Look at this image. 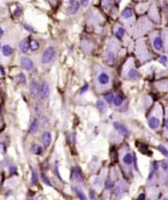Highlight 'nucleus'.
<instances>
[{"instance_id": "1", "label": "nucleus", "mask_w": 168, "mask_h": 200, "mask_svg": "<svg viewBox=\"0 0 168 200\" xmlns=\"http://www.w3.org/2000/svg\"><path fill=\"white\" fill-rule=\"evenodd\" d=\"M55 54H56V52H55L54 47H48L44 51V53H43V55H42V59H41L42 63L45 65L48 64V63H50L52 60L54 59Z\"/></svg>"}, {"instance_id": "2", "label": "nucleus", "mask_w": 168, "mask_h": 200, "mask_svg": "<svg viewBox=\"0 0 168 200\" xmlns=\"http://www.w3.org/2000/svg\"><path fill=\"white\" fill-rule=\"evenodd\" d=\"M40 94H41V98L43 100H45L48 98V96L50 94V87H49V84L46 81H44L42 82L41 87H40Z\"/></svg>"}, {"instance_id": "3", "label": "nucleus", "mask_w": 168, "mask_h": 200, "mask_svg": "<svg viewBox=\"0 0 168 200\" xmlns=\"http://www.w3.org/2000/svg\"><path fill=\"white\" fill-rule=\"evenodd\" d=\"M97 82L102 86H105V85H108L110 84V82H111V78H110V75L108 74L107 72H101L99 73V75L97 76Z\"/></svg>"}, {"instance_id": "4", "label": "nucleus", "mask_w": 168, "mask_h": 200, "mask_svg": "<svg viewBox=\"0 0 168 200\" xmlns=\"http://www.w3.org/2000/svg\"><path fill=\"white\" fill-rule=\"evenodd\" d=\"M21 65H22V67L24 68V69H26L27 71L31 70L33 68V66H34L32 60L30 57H26V56L21 58Z\"/></svg>"}, {"instance_id": "5", "label": "nucleus", "mask_w": 168, "mask_h": 200, "mask_svg": "<svg viewBox=\"0 0 168 200\" xmlns=\"http://www.w3.org/2000/svg\"><path fill=\"white\" fill-rule=\"evenodd\" d=\"M71 179L76 182H83L82 175H81L80 171L78 169V167L72 168V173H71Z\"/></svg>"}, {"instance_id": "6", "label": "nucleus", "mask_w": 168, "mask_h": 200, "mask_svg": "<svg viewBox=\"0 0 168 200\" xmlns=\"http://www.w3.org/2000/svg\"><path fill=\"white\" fill-rule=\"evenodd\" d=\"M113 127L116 129L119 133H121L124 136H128L129 135H131V132H129V130L124 124H122V123H113Z\"/></svg>"}, {"instance_id": "7", "label": "nucleus", "mask_w": 168, "mask_h": 200, "mask_svg": "<svg viewBox=\"0 0 168 200\" xmlns=\"http://www.w3.org/2000/svg\"><path fill=\"white\" fill-rule=\"evenodd\" d=\"M40 92V87H39V85H38V82L33 79L31 82H30V94L33 98H35V97L38 96Z\"/></svg>"}, {"instance_id": "8", "label": "nucleus", "mask_w": 168, "mask_h": 200, "mask_svg": "<svg viewBox=\"0 0 168 200\" xmlns=\"http://www.w3.org/2000/svg\"><path fill=\"white\" fill-rule=\"evenodd\" d=\"M148 125L151 129H157L160 126V120L155 116H152L148 120Z\"/></svg>"}, {"instance_id": "9", "label": "nucleus", "mask_w": 168, "mask_h": 200, "mask_svg": "<svg viewBox=\"0 0 168 200\" xmlns=\"http://www.w3.org/2000/svg\"><path fill=\"white\" fill-rule=\"evenodd\" d=\"M51 139H52V136H51V134L50 132H45L42 136V141H43V144H44L45 147H48L51 143Z\"/></svg>"}, {"instance_id": "10", "label": "nucleus", "mask_w": 168, "mask_h": 200, "mask_svg": "<svg viewBox=\"0 0 168 200\" xmlns=\"http://www.w3.org/2000/svg\"><path fill=\"white\" fill-rule=\"evenodd\" d=\"M19 48H20V50L24 53H26L28 51V50L30 48V42H28L27 39H25V40H23L20 45H19Z\"/></svg>"}, {"instance_id": "11", "label": "nucleus", "mask_w": 168, "mask_h": 200, "mask_svg": "<svg viewBox=\"0 0 168 200\" xmlns=\"http://www.w3.org/2000/svg\"><path fill=\"white\" fill-rule=\"evenodd\" d=\"M153 47L156 50H162V40L160 36H156L153 39Z\"/></svg>"}, {"instance_id": "12", "label": "nucleus", "mask_w": 168, "mask_h": 200, "mask_svg": "<svg viewBox=\"0 0 168 200\" xmlns=\"http://www.w3.org/2000/svg\"><path fill=\"white\" fill-rule=\"evenodd\" d=\"M73 190H74V192L76 193V194L78 196V197L80 200H88L87 196H85V193L82 191H81L80 189H79L78 187H73Z\"/></svg>"}, {"instance_id": "13", "label": "nucleus", "mask_w": 168, "mask_h": 200, "mask_svg": "<svg viewBox=\"0 0 168 200\" xmlns=\"http://www.w3.org/2000/svg\"><path fill=\"white\" fill-rule=\"evenodd\" d=\"M2 52H3L4 56H6V57L11 56V55H12V48L11 46L5 45V46L2 47Z\"/></svg>"}, {"instance_id": "14", "label": "nucleus", "mask_w": 168, "mask_h": 200, "mask_svg": "<svg viewBox=\"0 0 168 200\" xmlns=\"http://www.w3.org/2000/svg\"><path fill=\"white\" fill-rule=\"evenodd\" d=\"M132 161H133V158L131 153H128L123 157V162L126 165H131Z\"/></svg>"}, {"instance_id": "15", "label": "nucleus", "mask_w": 168, "mask_h": 200, "mask_svg": "<svg viewBox=\"0 0 168 200\" xmlns=\"http://www.w3.org/2000/svg\"><path fill=\"white\" fill-rule=\"evenodd\" d=\"M132 14H133L132 9H131V8H126V9H125L124 11L122 12L121 16H122L123 18L128 19V18H131V17L132 16Z\"/></svg>"}, {"instance_id": "16", "label": "nucleus", "mask_w": 168, "mask_h": 200, "mask_svg": "<svg viewBox=\"0 0 168 200\" xmlns=\"http://www.w3.org/2000/svg\"><path fill=\"white\" fill-rule=\"evenodd\" d=\"M128 78L131 80H136L138 78V73L134 68H131L128 72Z\"/></svg>"}, {"instance_id": "17", "label": "nucleus", "mask_w": 168, "mask_h": 200, "mask_svg": "<svg viewBox=\"0 0 168 200\" xmlns=\"http://www.w3.org/2000/svg\"><path fill=\"white\" fill-rule=\"evenodd\" d=\"M79 2H78V1H75L73 4L71 5V7L69 8V12H70V13H76V12L79 11Z\"/></svg>"}, {"instance_id": "18", "label": "nucleus", "mask_w": 168, "mask_h": 200, "mask_svg": "<svg viewBox=\"0 0 168 200\" xmlns=\"http://www.w3.org/2000/svg\"><path fill=\"white\" fill-rule=\"evenodd\" d=\"M31 182L32 184H37L38 181H39V177H38V174L36 172V170H34L33 168H31Z\"/></svg>"}, {"instance_id": "19", "label": "nucleus", "mask_w": 168, "mask_h": 200, "mask_svg": "<svg viewBox=\"0 0 168 200\" xmlns=\"http://www.w3.org/2000/svg\"><path fill=\"white\" fill-rule=\"evenodd\" d=\"M114 57H115V52L112 50H110L107 53V60L110 64H112L114 61Z\"/></svg>"}, {"instance_id": "20", "label": "nucleus", "mask_w": 168, "mask_h": 200, "mask_svg": "<svg viewBox=\"0 0 168 200\" xmlns=\"http://www.w3.org/2000/svg\"><path fill=\"white\" fill-rule=\"evenodd\" d=\"M40 45L39 43H38L37 40H35V39H33V40L30 41V50L35 51V50H38V48H39Z\"/></svg>"}, {"instance_id": "21", "label": "nucleus", "mask_w": 168, "mask_h": 200, "mask_svg": "<svg viewBox=\"0 0 168 200\" xmlns=\"http://www.w3.org/2000/svg\"><path fill=\"white\" fill-rule=\"evenodd\" d=\"M37 129H38V120L35 119L34 120L32 121V123H31V125H30V132L33 134V133H35V132H36Z\"/></svg>"}, {"instance_id": "22", "label": "nucleus", "mask_w": 168, "mask_h": 200, "mask_svg": "<svg viewBox=\"0 0 168 200\" xmlns=\"http://www.w3.org/2000/svg\"><path fill=\"white\" fill-rule=\"evenodd\" d=\"M113 104H114L115 106H121L122 104H123V98L120 95L115 96L114 101H113Z\"/></svg>"}, {"instance_id": "23", "label": "nucleus", "mask_w": 168, "mask_h": 200, "mask_svg": "<svg viewBox=\"0 0 168 200\" xmlns=\"http://www.w3.org/2000/svg\"><path fill=\"white\" fill-rule=\"evenodd\" d=\"M32 152L36 155H40L43 153V148L41 147V146H38V145L35 144V145L32 146Z\"/></svg>"}, {"instance_id": "24", "label": "nucleus", "mask_w": 168, "mask_h": 200, "mask_svg": "<svg viewBox=\"0 0 168 200\" xmlns=\"http://www.w3.org/2000/svg\"><path fill=\"white\" fill-rule=\"evenodd\" d=\"M41 177H42V180H43V182H44L45 184H46L47 186H50V187H53V185H52V183H51V181H50V179L46 177V175L45 174H41Z\"/></svg>"}, {"instance_id": "25", "label": "nucleus", "mask_w": 168, "mask_h": 200, "mask_svg": "<svg viewBox=\"0 0 168 200\" xmlns=\"http://www.w3.org/2000/svg\"><path fill=\"white\" fill-rule=\"evenodd\" d=\"M104 98H105V100H106V101L107 102H110L111 104L112 101H114V95H113V93H108V94H106L104 96Z\"/></svg>"}, {"instance_id": "26", "label": "nucleus", "mask_w": 168, "mask_h": 200, "mask_svg": "<svg viewBox=\"0 0 168 200\" xmlns=\"http://www.w3.org/2000/svg\"><path fill=\"white\" fill-rule=\"evenodd\" d=\"M139 150H140V152L143 153V154H147V152H148V147H147L146 144L141 143L140 146H139Z\"/></svg>"}, {"instance_id": "27", "label": "nucleus", "mask_w": 168, "mask_h": 200, "mask_svg": "<svg viewBox=\"0 0 168 200\" xmlns=\"http://www.w3.org/2000/svg\"><path fill=\"white\" fill-rule=\"evenodd\" d=\"M114 186V182L113 180H108V181L105 183V188H106V190H112Z\"/></svg>"}, {"instance_id": "28", "label": "nucleus", "mask_w": 168, "mask_h": 200, "mask_svg": "<svg viewBox=\"0 0 168 200\" xmlns=\"http://www.w3.org/2000/svg\"><path fill=\"white\" fill-rule=\"evenodd\" d=\"M97 108L101 111V112H103L105 109H106V106H105V104L102 101H97Z\"/></svg>"}, {"instance_id": "29", "label": "nucleus", "mask_w": 168, "mask_h": 200, "mask_svg": "<svg viewBox=\"0 0 168 200\" xmlns=\"http://www.w3.org/2000/svg\"><path fill=\"white\" fill-rule=\"evenodd\" d=\"M54 172H55L56 175L58 177V178H59V179L61 180V181H62V178H61V174H60V173H59V165H58V162H56L55 165H54Z\"/></svg>"}, {"instance_id": "30", "label": "nucleus", "mask_w": 168, "mask_h": 200, "mask_svg": "<svg viewBox=\"0 0 168 200\" xmlns=\"http://www.w3.org/2000/svg\"><path fill=\"white\" fill-rule=\"evenodd\" d=\"M116 36H117V38H122L123 36H124V34H125V30L123 28H118V30L116 31Z\"/></svg>"}, {"instance_id": "31", "label": "nucleus", "mask_w": 168, "mask_h": 200, "mask_svg": "<svg viewBox=\"0 0 168 200\" xmlns=\"http://www.w3.org/2000/svg\"><path fill=\"white\" fill-rule=\"evenodd\" d=\"M159 150L161 151L162 155H165V157H167V158H168V150L164 147V145H160V146H159Z\"/></svg>"}, {"instance_id": "32", "label": "nucleus", "mask_w": 168, "mask_h": 200, "mask_svg": "<svg viewBox=\"0 0 168 200\" xmlns=\"http://www.w3.org/2000/svg\"><path fill=\"white\" fill-rule=\"evenodd\" d=\"M17 80H18L19 82L25 84V82H26V77H25V75L23 74V73H20V74L17 76Z\"/></svg>"}, {"instance_id": "33", "label": "nucleus", "mask_w": 168, "mask_h": 200, "mask_svg": "<svg viewBox=\"0 0 168 200\" xmlns=\"http://www.w3.org/2000/svg\"><path fill=\"white\" fill-rule=\"evenodd\" d=\"M161 167H162V171H164V172H167V171H168V162L167 161H162L161 163Z\"/></svg>"}, {"instance_id": "34", "label": "nucleus", "mask_w": 168, "mask_h": 200, "mask_svg": "<svg viewBox=\"0 0 168 200\" xmlns=\"http://www.w3.org/2000/svg\"><path fill=\"white\" fill-rule=\"evenodd\" d=\"M89 89V85L88 84H85L82 87H81V89L79 90V94H83L85 93L86 91Z\"/></svg>"}, {"instance_id": "35", "label": "nucleus", "mask_w": 168, "mask_h": 200, "mask_svg": "<svg viewBox=\"0 0 168 200\" xmlns=\"http://www.w3.org/2000/svg\"><path fill=\"white\" fill-rule=\"evenodd\" d=\"M121 193H122V187L119 185V186H117L116 188H115L114 193H115V196H120V194H121Z\"/></svg>"}, {"instance_id": "36", "label": "nucleus", "mask_w": 168, "mask_h": 200, "mask_svg": "<svg viewBox=\"0 0 168 200\" xmlns=\"http://www.w3.org/2000/svg\"><path fill=\"white\" fill-rule=\"evenodd\" d=\"M159 62L161 63V64H164V65H165V64H166V62H167V57H166V56H164V55L161 56V58L159 59Z\"/></svg>"}, {"instance_id": "37", "label": "nucleus", "mask_w": 168, "mask_h": 200, "mask_svg": "<svg viewBox=\"0 0 168 200\" xmlns=\"http://www.w3.org/2000/svg\"><path fill=\"white\" fill-rule=\"evenodd\" d=\"M89 197H90L91 200H95V193H94V192L93 191V190H90V192H89Z\"/></svg>"}, {"instance_id": "38", "label": "nucleus", "mask_w": 168, "mask_h": 200, "mask_svg": "<svg viewBox=\"0 0 168 200\" xmlns=\"http://www.w3.org/2000/svg\"><path fill=\"white\" fill-rule=\"evenodd\" d=\"M21 11H22V9H21V8H20V7H17V8H16V9H15V11H14L13 14H14V15H15V16H18V15H20V14H21Z\"/></svg>"}, {"instance_id": "39", "label": "nucleus", "mask_w": 168, "mask_h": 200, "mask_svg": "<svg viewBox=\"0 0 168 200\" xmlns=\"http://www.w3.org/2000/svg\"><path fill=\"white\" fill-rule=\"evenodd\" d=\"M9 174H15L16 171H17V168L15 166H9Z\"/></svg>"}, {"instance_id": "40", "label": "nucleus", "mask_w": 168, "mask_h": 200, "mask_svg": "<svg viewBox=\"0 0 168 200\" xmlns=\"http://www.w3.org/2000/svg\"><path fill=\"white\" fill-rule=\"evenodd\" d=\"M24 28H25V30H27V31H30V32H35V31L33 30V28H31L30 26H27V25H24Z\"/></svg>"}, {"instance_id": "41", "label": "nucleus", "mask_w": 168, "mask_h": 200, "mask_svg": "<svg viewBox=\"0 0 168 200\" xmlns=\"http://www.w3.org/2000/svg\"><path fill=\"white\" fill-rule=\"evenodd\" d=\"M80 4L82 5V6L86 7V6H88V4H89V1H84V0H82V1H80Z\"/></svg>"}, {"instance_id": "42", "label": "nucleus", "mask_w": 168, "mask_h": 200, "mask_svg": "<svg viewBox=\"0 0 168 200\" xmlns=\"http://www.w3.org/2000/svg\"><path fill=\"white\" fill-rule=\"evenodd\" d=\"M1 147H2V153H5V152H6V146H5V144H4L3 141L1 142Z\"/></svg>"}, {"instance_id": "43", "label": "nucleus", "mask_w": 168, "mask_h": 200, "mask_svg": "<svg viewBox=\"0 0 168 200\" xmlns=\"http://www.w3.org/2000/svg\"><path fill=\"white\" fill-rule=\"evenodd\" d=\"M143 199H145V193H141L138 196V200H143Z\"/></svg>"}, {"instance_id": "44", "label": "nucleus", "mask_w": 168, "mask_h": 200, "mask_svg": "<svg viewBox=\"0 0 168 200\" xmlns=\"http://www.w3.org/2000/svg\"><path fill=\"white\" fill-rule=\"evenodd\" d=\"M0 70H1V76H5V71H4L3 66H0Z\"/></svg>"}, {"instance_id": "45", "label": "nucleus", "mask_w": 168, "mask_h": 200, "mask_svg": "<svg viewBox=\"0 0 168 200\" xmlns=\"http://www.w3.org/2000/svg\"><path fill=\"white\" fill-rule=\"evenodd\" d=\"M153 168H154L155 170L158 169V162H156V161L153 162Z\"/></svg>"}, {"instance_id": "46", "label": "nucleus", "mask_w": 168, "mask_h": 200, "mask_svg": "<svg viewBox=\"0 0 168 200\" xmlns=\"http://www.w3.org/2000/svg\"><path fill=\"white\" fill-rule=\"evenodd\" d=\"M165 128L168 130V119H166V120H165Z\"/></svg>"}, {"instance_id": "47", "label": "nucleus", "mask_w": 168, "mask_h": 200, "mask_svg": "<svg viewBox=\"0 0 168 200\" xmlns=\"http://www.w3.org/2000/svg\"><path fill=\"white\" fill-rule=\"evenodd\" d=\"M3 34H4V31H3V28H1V30H0V35L2 36Z\"/></svg>"}, {"instance_id": "48", "label": "nucleus", "mask_w": 168, "mask_h": 200, "mask_svg": "<svg viewBox=\"0 0 168 200\" xmlns=\"http://www.w3.org/2000/svg\"><path fill=\"white\" fill-rule=\"evenodd\" d=\"M162 200H168V198H167V197H164V198L162 199Z\"/></svg>"}]
</instances>
